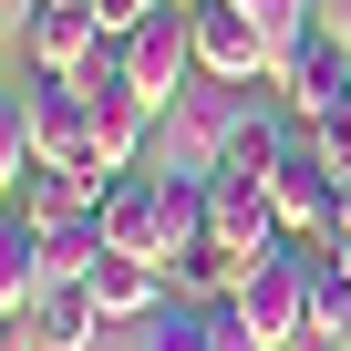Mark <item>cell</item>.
<instances>
[{"label": "cell", "mask_w": 351, "mask_h": 351, "mask_svg": "<svg viewBox=\"0 0 351 351\" xmlns=\"http://www.w3.org/2000/svg\"><path fill=\"white\" fill-rule=\"evenodd\" d=\"M73 93H83V124H93V176H104V186H114V176H134L155 104L134 93V73H124V42H93V52L73 62Z\"/></svg>", "instance_id": "cell-1"}, {"label": "cell", "mask_w": 351, "mask_h": 351, "mask_svg": "<svg viewBox=\"0 0 351 351\" xmlns=\"http://www.w3.org/2000/svg\"><path fill=\"white\" fill-rule=\"evenodd\" d=\"M310 341H330V351L351 341V279H341V258H330V248L310 258Z\"/></svg>", "instance_id": "cell-14"}, {"label": "cell", "mask_w": 351, "mask_h": 351, "mask_svg": "<svg viewBox=\"0 0 351 351\" xmlns=\"http://www.w3.org/2000/svg\"><path fill=\"white\" fill-rule=\"evenodd\" d=\"M320 248H330V258H341V279H351V238H320Z\"/></svg>", "instance_id": "cell-19"}, {"label": "cell", "mask_w": 351, "mask_h": 351, "mask_svg": "<svg viewBox=\"0 0 351 351\" xmlns=\"http://www.w3.org/2000/svg\"><path fill=\"white\" fill-rule=\"evenodd\" d=\"M21 42H32V62L42 73H73L93 42H114L104 21H93V0H32V11H21Z\"/></svg>", "instance_id": "cell-8"}, {"label": "cell", "mask_w": 351, "mask_h": 351, "mask_svg": "<svg viewBox=\"0 0 351 351\" xmlns=\"http://www.w3.org/2000/svg\"><path fill=\"white\" fill-rule=\"evenodd\" d=\"M32 165H42V155H32V93H11V83H0V197H11Z\"/></svg>", "instance_id": "cell-15"}, {"label": "cell", "mask_w": 351, "mask_h": 351, "mask_svg": "<svg viewBox=\"0 0 351 351\" xmlns=\"http://www.w3.org/2000/svg\"><path fill=\"white\" fill-rule=\"evenodd\" d=\"M134 351H217V320H207V300H186V289H176L155 320H134Z\"/></svg>", "instance_id": "cell-13"}, {"label": "cell", "mask_w": 351, "mask_h": 351, "mask_svg": "<svg viewBox=\"0 0 351 351\" xmlns=\"http://www.w3.org/2000/svg\"><path fill=\"white\" fill-rule=\"evenodd\" d=\"M320 21H330V32H341V52H351V0H330V11H320Z\"/></svg>", "instance_id": "cell-18"}, {"label": "cell", "mask_w": 351, "mask_h": 351, "mask_svg": "<svg viewBox=\"0 0 351 351\" xmlns=\"http://www.w3.org/2000/svg\"><path fill=\"white\" fill-rule=\"evenodd\" d=\"M310 258H320V238H269L258 248V269L238 279V320L279 351V341H310Z\"/></svg>", "instance_id": "cell-2"}, {"label": "cell", "mask_w": 351, "mask_h": 351, "mask_svg": "<svg viewBox=\"0 0 351 351\" xmlns=\"http://www.w3.org/2000/svg\"><path fill=\"white\" fill-rule=\"evenodd\" d=\"M52 289V269H42V228L21 217V207H0V310H32Z\"/></svg>", "instance_id": "cell-11"}, {"label": "cell", "mask_w": 351, "mask_h": 351, "mask_svg": "<svg viewBox=\"0 0 351 351\" xmlns=\"http://www.w3.org/2000/svg\"><path fill=\"white\" fill-rule=\"evenodd\" d=\"M11 207H21L32 228H62V217H83V207H104V186H93V176H62V165H32L21 186H11Z\"/></svg>", "instance_id": "cell-12"}, {"label": "cell", "mask_w": 351, "mask_h": 351, "mask_svg": "<svg viewBox=\"0 0 351 351\" xmlns=\"http://www.w3.org/2000/svg\"><path fill=\"white\" fill-rule=\"evenodd\" d=\"M186 21H197V73H207V83H269V73H279L269 32L238 11V0H197Z\"/></svg>", "instance_id": "cell-4"}, {"label": "cell", "mask_w": 351, "mask_h": 351, "mask_svg": "<svg viewBox=\"0 0 351 351\" xmlns=\"http://www.w3.org/2000/svg\"><path fill=\"white\" fill-rule=\"evenodd\" d=\"M341 351H351V341H341Z\"/></svg>", "instance_id": "cell-23"}, {"label": "cell", "mask_w": 351, "mask_h": 351, "mask_svg": "<svg viewBox=\"0 0 351 351\" xmlns=\"http://www.w3.org/2000/svg\"><path fill=\"white\" fill-rule=\"evenodd\" d=\"M248 269H258V248H228L217 228H207V238H186V248L165 258V279L186 289V300H238V279H248Z\"/></svg>", "instance_id": "cell-9"}, {"label": "cell", "mask_w": 351, "mask_h": 351, "mask_svg": "<svg viewBox=\"0 0 351 351\" xmlns=\"http://www.w3.org/2000/svg\"><path fill=\"white\" fill-rule=\"evenodd\" d=\"M0 207H11V197H0Z\"/></svg>", "instance_id": "cell-22"}, {"label": "cell", "mask_w": 351, "mask_h": 351, "mask_svg": "<svg viewBox=\"0 0 351 351\" xmlns=\"http://www.w3.org/2000/svg\"><path fill=\"white\" fill-rule=\"evenodd\" d=\"M279 351H330V341H279Z\"/></svg>", "instance_id": "cell-20"}, {"label": "cell", "mask_w": 351, "mask_h": 351, "mask_svg": "<svg viewBox=\"0 0 351 351\" xmlns=\"http://www.w3.org/2000/svg\"><path fill=\"white\" fill-rule=\"evenodd\" d=\"M279 93H289V114H300V124H330V114H341V93H351V52H341V32H330V21H310V32H300V52L279 62Z\"/></svg>", "instance_id": "cell-5"}, {"label": "cell", "mask_w": 351, "mask_h": 351, "mask_svg": "<svg viewBox=\"0 0 351 351\" xmlns=\"http://www.w3.org/2000/svg\"><path fill=\"white\" fill-rule=\"evenodd\" d=\"M83 289H93V310H104L114 330H134V320H155V310H165V289H176V279H165L155 258H124V248H104Z\"/></svg>", "instance_id": "cell-7"}, {"label": "cell", "mask_w": 351, "mask_h": 351, "mask_svg": "<svg viewBox=\"0 0 351 351\" xmlns=\"http://www.w3.org/2000/svg\"><path fill=\"white\" fill-rule=\"evenodd\" d=\"M124 73H134V93H145L155 114L197 83V21H186V0H155V11L124 32Z\"/></svg>", "instance_id": "cell-3"}, {"label": "cell", "mask_w": 351, "mask_h": 351, "mask_svg": "<svg viewBox=\"0 0 351 351\" xmlns=\"http://www.w3.org/2000/svg\"><path fill=\"white\" fill-rule=\"evenodd\" d=\"M104 330H114V320L93 310V289H83V279H62V289H42V300H32V341H42V351H93Z\"/></svg>", "instance_id": "cell-10"}, {"label": "cell", "mask_w": 351, "mask_h": 351, "mask_svg": "<svg viewBox=\"0 0 351 351\" xmlns=\"http://www.w3.org/2000/svg\"><path fill=\"white\" fill-rule=\"evenodd\" d=\"M32 155L62 165V176H93V124H83L73 73H42V83H32ZM93 186H104V176H93Z\"/></svg>", "instance_id": "cell-6"}, {"label": "cell", "mask_w": 351, "mask_h": 351, "mask_svg": "<svg viewBox=\"0 0 351 351\" xmlns=\"http://www.w3.org/2000/svg\"><path fill=\"white\" fill-rule=\"evenodd\" d=\"M11 320H21V310H0V330H11Z\"/></svg>", "instance_id": "cell-21"}, {"label": "cell", "mask_w": 351, "mask_h": 351, "mask_svg": "<svg viewBox=\"0 0 351 351\" xmlns=\"http://www.w3.org/2000/svg\"><path fill=\"white\" fill-rule=\"evenodd\" d=\"M145 11H155V0H93V21H104V32H114V42H124V32H134V21H145Z\"/></svg>", "instance_id": "cell-17"}, {"label": "cell", "mask_w": 351, "mask_h": 351, "mask_svg": "<svg viewBox=\"0 0 351 351\" xmlns=\"http://www.w3.org/2000/svg\"><path fill=\"white\" fill-rule=\"evenodd\" d=\"M238 11L269 32V52H279V62H289V52H300V32H310V0H238ZM269 83H279V73H269Z\"/></svg>", "instance_id": "cell-16"}]
</instances>
